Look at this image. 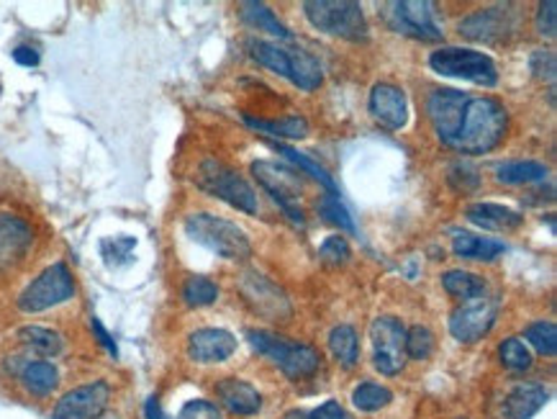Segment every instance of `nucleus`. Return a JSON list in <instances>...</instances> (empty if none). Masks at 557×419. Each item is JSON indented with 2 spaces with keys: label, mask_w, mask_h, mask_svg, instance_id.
Segmentation results:
<instances>
[{
  "label": "nucleus",
  "mask_w": 557,
  "mask_h": 419,
  "mask_svg": "<svg viewBox=\"0 0 557 419\" xmlns=\"http://www.w3.org/2000/svg\"><path fill=\"white\" fill-rule=\"evenodd\" d=\"M321 260L330 262V266H345V262L352 258V250H349L345 237H326L324 245H321Z\"/></svg>",
  "instance_id": "58836bf2"
},
{
  "label": "nucleus",
  "mask_w": 557,
  "mask_h": 419,
  "mask_svg": "<svg viewBox=\"0 0 557 419\" xmlns=\"http://www.w3.org/2000/svg\"><path fill=\"white\" fill-rule=\"evenodd\" d=\"M391 402H393L391 389H385L381 383H373V381L360 383V386L352 392V404L360 411H377L388 407Z\"/></svg>",
  "instance_id": "7c9ffc66"
},
{
  "label": "nucleus",
  "mask_w": 557,
  "mask_h": 419,
  "mask_svg": "<svg viewBox=\"0 0 557 419\" xmlns=\"http://www.w3.org/2000/svg\"><path fill=\"white\" fill-rule=\"evenodd\" d=\"M434 350V335L430 326L413 324L411 330H406V358L413 360H426Z\"/></svg>",
  "instance_id": "f704fd0d"
},
{
  "label": "nucleus",
  "mask_w": 557,
  "mask_h": 419,
  "mask_svg": "<svg viewBox=\"0 0 557 419\" xmlns=\"http://www.w3.org/2000/svg\"><path fill=\"white\" fill-rule=\"evenodd\" d=\"M449 186L460 194H473L481 186V173H478L475 165H470L468 160H457L449 165V175H447Z\"/></svg>",
  "instance_id": "e433bc0d"
},
{
  "label": "nucleus",
  "mask_w": 557,
  "mask_h": 419,
  "mask_svg": "<svg viewBox=\"0 0 557 419\" xmlns=\"http://www.w3.org/2000/svg\"><path fill=\"white\" fill-rule=\"evenodd\" d=\"M368 109L383 130L398 132L404 130L406 122H409V103H406L404 90L393 83H377L375 88L370 90Z\"/></svg>",
  "instance_id": "dca6fc26"
},
{
  "label": "nucleus",
  "mask_w": 557,
  "mask_h": 419,
  "mask_svg": "<svg viewBox=\"0 0 557 419\" xmlns=\"http://www.w3.org/2000/svg\"><path fill=\"white\" fill-rule=\"evenodd\" d=\"M245 122L252 130L268 134V137H281V139H304L309 137V122L304 116H288L281 122H265V119H252L245 116Z\"/></svg>",
  "instance_id": "bb28decb"
},
{
  "label": "nucleus",
  "mask_w": 557,
  "mask_h": 419,
  "mask_svg": "<svg viewBox=\"0 0 557 419\" xmlns=\"http://www.w3.org/2000/svg\"><path fill=\"white\" fill-rule=\"evenodd\" d=\"M517 28V19H513L511 9H485L478 11L466 21H460V34L473 41H485V45H494L502 41L506 34Z\"/></svg>",
  "instance_id": "f3484780"
},
{
  "label": "nucleus",
  "mask_w": 557,
  "mask_h": 419,
  "mask_svg": "<svg viewBox=\"0 0 557 419\" xmlns=\"http://www.w3.org/2000/svg\"><path fill=\"white\" fill-rule=\"evenodd\" d=\"M468 222H473L475 226H483V230L491 232H511L519 230L524 224V217L519 211L509 209V206L502 204H470L466 209Z\"/></svg>",
  "instance_id": "412c9836"
},
{
  "label": "nucleus",
  "mask_w": 557,
  "mask_h": 419,
  "mask_svg": "<svg viewBox=\"0 0 557 419\" xmlns=\"http://www.w3.org/2000/svg\"><path fill=\"white\" fill-rule=\"evenodd\" d=\"M527 343H530L540 355L553 358L557 353V326L555 322H534L524 330Z\"/></svg>",
  "instance_id": "473e14b6"
},
{
  "label": "nucleus",
  "mask_w": 557,
  "mask_h": 419,
  "mask_svg": "<svg viewBox=\"0 0 557 419\" xmlns=\"http://www.w3.org/2000/svg\"><path fill=\"white\" fill-rule=\"evenodd\" d=\"M242 296L252 307L255 315L270 322H285L290 317V301L283 294V288H277L273 281H268L260 273H245L239 283Z\"/></svg>",
  "instance_id": "4468645a"
},
{
  "label": "nucleus",
  "mask_w": 557,
  "mask_h": 419,
  "mask_svg": "<svg viewBox=\"0 0 557 419\" xmlns=\"http://www.w3.org/2000/svg\"><path fill=\"white\" fill-rule=\"evenodd\" d=\"M177 419H224V417H221V409L213 402L193 399L181 409V417Z\"/></svg>",
  "instance_id": "a19ab883"
},
{
  "label": "nucleus",
  "mask_w": 557,
  "mask_h": 419,
  "mask_svg": "<svg viewBox=\"0 0 557 419\" xmlns=\"http://www.w3.org/2000/svg\"><path fill=\"white\" fill-rule=\"evenodd\" d=\"M242 19L247 21L249 26L257 28V32H268L277 39H290V32L285 28L273 11L268 9L265 3H255V0H247L242 3Z\"/></svg>",
  "instance_id": "cd10ccee"
},
{
  "label": "nucleus",
  "mask_w": 557,
  "mask_h": 419,
  "mask_svg": "<svg viewBox=\"0 0 557 419\" xmlns=\"http://www.w3.org/2000/svg\"><path fill=\"white\" fill-rule=\"evenodd\" d=\"M547 165L534 160L524 162H504V165L496 168V177L502 183H509V186H527V183H540L547 177Z\"/></svg>",
  "instance_id": "a878e982"
},
{
  "label": "nucleus",
  "mask_w": 557,
  "mask_h": 419,
  "mask_svg": "<svg viewBox=\"0 0 557 419\" xmlns=\"http://www.w3.org/2000/svg\"><path fill=\"white\" fill-rule=\"evenodd\" d=\"M453 250L457 258L466 260H494L506 250V247L502 243H496V239L478 237V234L470 232H455Z\"/></svg>",
  "instance_id": "393cba45"
},
{
  "label": "nucleus",
  "mask_w": 557,
  "mask_h": 419,
  "mask_svg": "<svg viewBox=\"0 0 557 419\" xmlns=\"http://www.w3.org/2000/svg\"><path fill=\"white\" fill-rule=\"evenodd\" d=\"M183 298L188 307H209L219 298V286L211 279H203V275H193V279L185 281Z\"/></svg>",
  "instance_id": "2f4dec72"
},
{
  "label": "nucleus",
  "mask_w": 557,
  "mask_h": 419,
  "mask_svg": "<svg viewBox=\"0 0 557 419\" xmlns=\"http://www.w3.org/2000/svg\"><path fill=\"white\" fill-rule=\"evenodd\" d=\"M252 173L262 188L275 198V204L288 214L293 222L304 224V211L298 209V198L304 194V181L293 170L270 160H257Z\"/></svg>",
  "instance_id": "1a4fd4ad"
},
{
  "label": "nucleus",
  "mask_w": 557,
  "mask_h": 419,
  "mask_svg": "<svg viewBox=\"0 0 557 419\" xmlns=\"http://www.w3.org/2000/svg\"><path fill=\"white\" fill-rule=\"evenodd\" d=\"M249 54L262 67L273 70V73L298 85L301 90H317L324 81V70L304 49H288L273 45V41H249Z\"/></svg>",
  "instance_id": "f03ea898"
},
{
  "label": "nucleus",
  "mask_w": 557,
  "mask_h": 419,
  "mask_svg": "<svg viewBox=\"0 0 557 419\" xmlns=\"http://www.w3.org/2000/svg\"><path fill=\"white\" fill-rule=\"evenodd\" d=\"M373 366L383 375H396L406 366V326L396 317H377L370 324Z\"/></svg>",
  "instance_id": "9d476101"
},
{
  "label": "nucleus",
  "mask_w": 557,
  "mask_h": 419,
  "mask_svg": "<svg viewBox=\"0 0 557 419\" xmlns=\"http://www.w3.org/2000/svg\"><path fill=\"white\" fill-rule=\"evenodd\" d=\"M430 65L437 75L457 77V81L483 85V88H494L498 83L496 62L488 54L475 52V49L442 47L430 54Z\"/></svg>",
  "instance_id": "423d86ee"
},
{
  "label": "nucleus",
  "mask_w": 557,
  "mask_h": 419,
  "mask_svg": "<svg viewBox=\"0 0 557 419\" xmlns=\"http://www.w3.org/2000/svg\"><path fill=\"white\" fill-rule=\"evenodd\" d=\"M549 394L545 386H537V383H521V386L513 389L506 399V417L509 419H532L537 411L545 407Z\"/></svg>",
  "instance_id": "5701e85b"
},
{
  "label": "nucleus",
  "mask_w": 557,
  "mask_h": 419,
  "mask_svg": "<svg viewBox=\"0 0 557 419\" xmlns=\"http://www.w3.org/2000/svg\"><path fill=\"white\" fill-rule=\"evenodd\" d=\"M145 417L147 419H170L165 411H162L160 399H157V396H149V399L145 402Z\"/></svg>",
  "instance_id": "de8ad7c7"
},
{
  "label": "nucleus",
  "mask_w": 557,
  "mask_h": 419,
  "mask_svg": "<svg viewBox=\"0 0 557 419\" xmlns=\"http://www.w3.org/2000/svg\"><path fill=\"white\" fill-rule=\"evenodd\" d=\"M216 396H219V402L224 404L228 411H232V415H239V417L257 415V411H260V407H262L260 392H257L252 383H247L242 379L219 381Z\"/></svg>",
  "instance_id": "aec40b11"
},
{
  "label": "nucleus",
  "mask_w": 557,
  "mask_h": 419,
  "mask_svg": "<svg viewBox=\"0 0 557 419\" xmlns=\"http://www.w3.org/2000/svg\"><path fill=\"white\" fill-rule=\"evenodd\" d=\"M92 332H96V335H98V343H101L103 347H106V350H109L111 355H113V358H116V355H119V350H116V343H113V340H111V335H109V332H106L103 330V324L101 322H98V319L96 317H92Z\"/></svg>",
  "instance_id": "49530a36"
},
{
  "label": "nucleus",
  "mask_w": 557,
  "mask_h": 419,
  "mask_svg": "<svg viewBox=\"0 0 557 419\" xmlns=\"http://www.w3.org/2000/svg\"><path fill=\"white\" fill-rule=\"evenodd\" d=\"M317 209H319V214L326 219V222L337 224L339 230L355 232V222H352V217H349V211L345 209V204L339 201V194H324L319 198Z\"/></svg>",
  "instance_id": "c9c22d12"
},
{
  "label": "nucleus",
  "mask_w": 557,
  "mask_h": 419,
  "mask_svg": "<svg viewBox=\"0 0 557 419\" xmlns=\"http://www.w3.org/2000/svg\"><path fill=\"white\" fill-rule=\"evenodd\" d=\"M275 149H277V152H281V155H285V158H288L290 162H296V165H298V168H301V170H306V173H309V175H313V177H317V181H319V183H321V186H324L326 190H330V194H337V186H334L332 175H330V173H326V170H324V168H321V165H317V162H313V160H309V158H306V155H304V152H298V149H293V147H285V145H275Z\"/></svg>",
  "instance_id": "4c0bfd02"
},
{
  "label": "nucleus",
  "mask_w": 557,
  "mask_h": 419,
  "mask_svg": "<svg viewBox=\"0 0 557 419\" xmlns=\"http://www.w3.org/2000/svg\"><path fill=\"white\" fill-rule=\"evenodd\" d=\"M18 343L26 347V350L37 353L41 360L57 358L64 350V340L60 332L49 330V326H21L18 330Z\"/></svg>",
  "instance_id": "b1692460"
},
{
  "label": "nucleus",
  "mask_w": 557,
  "mask_h": 419,
  "mask_svg": "<svg viewBox=\"0 0 557 419\" xmlns=\"http://www.w3.org/2000/svg\"><path fill=\"white\" fill-rule=\"evenodd\" d=\"M498 358H502V363L509 371H527V368H532L530 347L521 343L519 337L504 340L502 347H498Z\"/></svg>",
  "instance_id": "72a5a7b5"
},
{
  "label": "nucleus",
  "mask_w": 557,
  "mask_h": 419,
  "mask_svg": "<svg viewBox=\"0 0 557 419\" xmlns=\"http://www.w3.org/2000/svg\"><path fill=\"white\" fill-rule=\"evenodd\" d=\"M198 186H201L206 194L221 198L234 209L245 211V214H257V194L255 188L234 170L221 165L216 160H206L201 168H198L196 175Z\"/></svg>",
  "instance_id": "6e6552de"
},
{
  "label": "nucleus",
  "mask_w": 557,
  "mask_h": 419,
  "mask_svg": "<svg viewBox=\"0 0 557 419\" xmlns=\"http://www.w3.org/2000/svg\"><path fill=\"white\" fill-rule=\"evenodd\" d=\"M185 232L193 243L203 245L206 250L216 252L224 260H247L252 255L247 234L237 224L216 214H190L185 219Z\"/></svg>",
  "instance_id": "7ed1b4c3"
},
{
  "label": "nucleus",
  "mask_w": 557,
  "mask_h": 419,
  "mask_svg": "<svg viewBox=\"0 0 557 419\" xmlns=\"http://www.w3.org/2000/svg\"><path fill=\"white\" fill-rule=\"evenodd\" d=\"M383 9V16L393 32L424 41L442 39L440 26L434 24L432 3L426 0H396V3H385Z\"/></svg>",
  "instance_id": "f8f14e48"
},
{
  "label": "nucleus",
  "mask_w": 557,
  "mask_h": 419,
  "mask_svg": "<svg viewBox=\"0 0 557 419\" xmlns=\"http://www.w3.org/2000/svg\"><path fill=\"white\" fill-rule=\"evenodd\" d=\"M304 11L306 19L330 37L352 41L368 37L366 13H362V5L352 0H309L304 3Z\"/></svg>",
  "instance_id": "39448f33"
},
{
  "label": "nucleus",
  "mask_w": 557,
  "mask_h": 419,
  "mask_svg": "<svg viewBox=\"0 0 557 419\" xmlns=\"http://www.w3.org/2000/svg\"><path fill=\"white\" fill-rule=\"evenodd\" d=\"M311 419H349L345 407L339 402H324L319 409L309 411Z\"/></svg>",
  "instance_id": "c03bdc74"
},
{
  "label": "nucleus",
  "mask_w": 557,
  "mask_h": 419,
  "mask_svg": "<svg viewBox=\"0 0 557 419\" xmlns=\"http://www.w3.org/2000/svg\"><path fill=\"white\" fill-rule=\"evenodd\" d=\"M557 3L555 0H547V3L540 5L537 11V32L542 37H555L557 32Z\"/></svg>",
  "instance_id": "37998d69"
},
{
  "label": "nucleus",
  "mask_w": 557,
  "mask_h": 419,
  "mask_svg": "<svg viewBox=\"0 0 557 419\" xmlns=\"http://www.w3.org/2000/svg\"><path fill=\"white\" fill-rule=\"evenodd\" d=\"M330 347L334 358H337L345 368H355L357 360H360V340H357L355 326L349 324L334 326L330 335Z\"/></svg>",
  "instance_id": "c85d7f7f"
},
{
  "label": "nucleus",
  "mask_w": 557,
  "mask_h": 419,
  "mask_svg": "<svg viewBox=\"0 0 557 419\" xmlns=\"http://www.w3.org/2000/svg\"><path fill=\"white\" fill-rule=\"evenodd\" d=\"M101 419H121V417L119 415H103Z\"/></svg>",
  "instance_id": "8fccbe9b"
},
{
  "label": "nucleus",
  "mask_w": 557,
  "mask_h": 419,
  "mask_svg": "<svg viewBox=\"0 0 557 419\" xmlns=\"http://www.w3.org/2000/svg\"><path fill=\"white\" fill-rule=\"evenodd\" d=\"M13 60L24 67H37L39 65V52L34 47H16L13 49Z\"/></svg>",
  "instance_id": "a18cd8bd"
},
{
  "label": "nucleus",
  "mask_w": 557,
  "mask_h": 419,
  "mask_svg": "<svg viewBox=\"0 0 557 419\" xmlns=\"http://www.w3.org/2000/svg\"><path fill=\"white\" fill-rule=\"evenodd\" d=\"M18 381L28 394L45 399L60 386V371L52 360H26L18 368Z\"/></svg>",
  "instance_id": "4be33fe9"
},
{
  "label": "nucleus",
  "mask_w": 557,
  "mask_h": 419,
  "mask_svg": "<svg viewBox=\"0 0 557 419\" xmlns=\"http://www.w3.org/2000/svg\"><path fill=\"white\" fill-rule=\"evenodd\" d=\"M468 98L470 96L462 94V90L442 88V90H434L430 101H426V113H430L434 134H437L447 147H453V141L457 139V132H460Z\"/></svg>",
  "instance_id": "2eb2a0df"
},
{
  "label": "nucleus",
  "mask_w": 557,
  "mask_h": 419,
  "mask_svg": "<svg viewBox=\"0 0 557 419\" xmlns=\"http://www.w3.org/2000/svg\"><path fill=\"white\" fill-rule=\"evenodd\" d=\"M506 126H509V113H506L496 98L470 96L453 149L462 155L491 152V149H496L504 141Z\"/></svg>",
  "instance_id": "f257e3e1"
},
{
  "label": "nucleus",
  "mask_w": 557,
  "mask_h": 419,
  "mask_svg": "<svg viewBox=\"0 0 557 419\" xmlns=\"http://www.w3.org/2000/svg\"><path fill=\"white\" fill-rule=\"evenodd\" d=\"M247 340L252 343L257 353L268 355V358L293 381L309 379V375L319 371L321 358L311 345L296 343V340L273 335V332L265 330H249Z\"/></svg>",
  "instance_id": "20e7f679"
},
{
  "label": "nucleus",
  "mask_w": 557,
  "mask_h": 419,
  "mask_svg": "<svg viewBox=\"0 0 557 419\" xmlns=\"http://www.w3.org/2000/svg\"><path fill=\"white\" fill-rule=\"evenodd\" d=\"M111 386L106 381H92L67 392L54 404L52 419H101L109 409Z\"/></svg>",
  "instance_id": "ddd939ff"
},
{
  "label": "nucleus",
  "mask_w": 557,
  "mask_h": 419,
  "mask_svg": "<svg viewBox=\"0 0 557 419\" xmlns=\"http://www.w3.org/2000/svg\"><path fill=\"white\" fill-rule=\"evenodd\" d=\"M237 350V337L232 332L219 330V326H206V330H196L188 337V355L196 363H224Z\"/></svg>",
  "instance_id": "a211bd4d"
},
{
  "label": "nucleus",
  "mask_w": 557,
  "mask_h": 419,
  "mask_svg": "<svg viewBox=\"0 0 557 419\" xmlns=\"http://www.w3.org/2000/svg\"><path fill=\"white\" fill-rule=\"evenodd\" d=\"M34 243V230L16 214H0V271L18 266Z\"/></svg>",
  "instance_id": "6ab92c4d"
},
{
  "label": "nucleus",
  "mask_w": 557,
  "mask_h": 419,
  "mask_svg": "<svg viewBox=\"0 0 557 419\" xmlns=\"http://www.w3.org/2000/svg\"><path fill=\"white\" fill-rule=\"evenodd\" d=\"M555 70H557V60L553 49H537L532 54V73L542 77V81H555Z\"/></svg>",
  "instance_id": "79ce46f5"
},
{
  "label": "nucleus",
  "mask_w": 557,
  "mask_h": 419,
  "mask_svg": "<svg viewBox=\"0 0 557 419\" xmlns=\"http://www.w3.org/2000/svg\"><path fill=\"white\" fill-rule=\"evenodd\" d=\"M498 315V298L478 294L468 301H462L453 315H449V332L457 343H478L494 326Z\"/></svg>",
  "instance_id": "9b49d317"
},
{
  "label": "nucleus",
  "mask_w": 557,
  "mask_h": 419,
  "mask_svg": "<svg viewBox=\"0 0 557 419\" xmlns=\"http://www.w3.org/2000/svg\"><path fill=\"white\" fill-rule=\"evenodd\" d=\"M285 419H311L309 411H290V415H285Z\"/></svg>",
  "instance_id": "09e8293b"
},
{
  "label": "nucleus",
  "mask_w": 557,
  "mask_h": 419,
  "mask_svg": "<svg viewBox=\"0 0 557 419\" xmlns=\"http://www.w3.org/2000/svg\"><path fill=\"white\" fill-rule=\"evenodd\" d=\"M134 237H113V239H106L103 243V258L111 262V266H116V262H124L128 255L134 250Z\"/></svg>",
  "instance_id": "ea45409f"
},
{
  "label": "nucleus",
  "mask_w": 557,
  "mask_h": 419,
  "mask_svg": "<svg viewBox=\"0 0 557 419\" xmlns=\"http://www.w3.org/2000/svg\"><path fill=\"white\" fill-rule=\"evenodd\" d=\"M75 296V279L64 262H54L41 271L28 286L21 291L18 309L24 315H39V311L54 309Z\"/></svg>",
  "instance_id": "0eeeda50"
},
{
  "label": "nucleus",
  "mask_w": 557,
  "mask_h": 419,
  "mask_svg": "<svg viewBox=\"0 0 557 419\" xmlns=\"http://www.w3.org/2000/svg\"><path fill=\"white\" fill-rule=\"evenodd\" d=\"M442 286H445L449 296L460 298V301H468V298H473L485 291L481 275L468 271H447L442 275Z\"/></svg>",
  "instance_id": "c756f323"
}]
</instances>
